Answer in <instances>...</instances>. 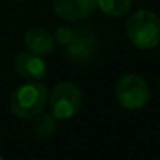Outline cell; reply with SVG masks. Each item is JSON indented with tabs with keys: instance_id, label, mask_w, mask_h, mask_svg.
<instances>
[{
	"instance_id": "1",
	"label": "cell",
	"mask_w": 160,
	"mask_h": 160,
	"mask_svg": "<svg viewBox=\"0 0 160 160\" xmlns=\"http://www.w3.org/2000/svg\"><path fill=\"white\" fill-rule=\"evenodd\" d=\"M49 102V91L44 83L30 82L19 85L10 98V110L21 119H35L44 112Z\"/></svg>"
},
{
	"instance_id": "2",
	"label": "cell",
	"mask_w": 160,
	"mask_h": 160,
	"mask_svg": "<svg viewBox=\"0 0 160 160\" xmlns=\"http://www.w3.org/2000/svg\"><path fill=\"white\" fill-rule=\"evenodd\" d=\"M126 32L140 50H152L160 44V19L149 10L135 11L127 21Z\"/></svg>"
},
{
	"instance_id": "3",
	"label": "cell",
	"mask_w": 160,
	"mask_h": 160,
	"mask_svg": "<svg viewBox=\"0 0 160 160\" xmlns=\"http://www.w3.org/2000/svg\"><path fill=\"white\" fill-rule=\"evenodd\" d=\"M115 96L119 105L126 110H141L151 99L148 82L138 74L122 75L115 87Z\"/></svg>"
},
{
	"instance_id": "4",
	"label": "cell",
	"mask_w": 160,
	"mask_h": 160,
	"mask_svg": "<svg viewBox=\"0 0 160 160\" xmlns=\"http://www.w3.org/2000/svg\"><path fill=\"white\" fill-rule=\"evenodd\" d=\"M83 96L80 88L72 82H61L57 87H53L50 96H49V107L50 113L57 119H71L74 118L80 108H82Z\"/></svg>"
},
{
	"instance_id": "5",
	"label": "cell",
	"mask_w": 160,
	"mask_h": 160,
	"mask_svg": "<svg viewBox=\"0 0 160 160\" xmlns=\"http://www.w3.org/2000/svg\"><path fill=\"white\" fill-rule=\"evenodd\" d=\"M96 46H98L96 35L90 28H78L74 30L72 39L69 41L68 46H64V52L69 60L85 63L90 61L96 53Z\"/></svg>"
},
{
	"instance_id": "6",
	"label": "cell",
	"mask_w": 160,
	"mask_h": 160,
	"mask_svg": "<svg viewBox=\"0 0 160 160\" xmlns=\"http://www.w3.org/2000/svg\"><path fill=\"white\" fill-rule=\"evenodd\" d=\"M52 7L55 14L66 22L87 19L98 8L96 0H53Z\"/></svg>"
},
{
	"instance_id": "7",
	"label": "cell",
	"mask_w": 160,
	"mask_h": 160,
	"mask_svg": "<svg viewBox=\"0 0 160 160\" xmlns=\"http://www.w3.org/2000/svg\"><path fill=\"white\" fill-rule=\"evenodd\" d=\"M14 69L21 77L32 82H38L47 74V64L42 57L32 52H21L14 60Z\"/></svg>"
},
{
	"instance_id": "8",
	"label": "cell",
	"mask_w": 160,
	"mask_h": 160,
	"mask_svg": "<svg viewBox=\"0 0 160 160\" xmlns=\"http://www.w3.org/2000/svg\"><path fill=\"white\" fill-rule=\"evenodd\" d=\"M24 42H25V47L28 49V52L36 53L39 57L52 53L55 50V46H57L55 36L44 27L30 28L24 36Z\"/></svg>"
},
{
	"instance_id": "9",
	"label": "cell",
	"mask_w": 160,
	"mask_h": 160,
	"mask_svg": "<svg viewBox=\"0 0 160 160\" xmlns=\"http://www.w3.org/2000/svg\"><path fill=\"white\" fill-rule=\"evenodd\" d=\"M98 8L110 18H122L132 8V0H96Z\"/></svg>"
},
{
	"instance_id": "10",
	"label": "cell",
	"mask_w": 160,
	"mask_h": 160,
	"mask_svg": "<svg viewBox=\"0 0 160 160\" xmlns=\"http://www.w3.org/2000/svg\"><path fill=\"white\" fill-rule=\"evenodd\" d=\"M35 133L41 138L50 137L55 130H57V118L52 113H44L41 112L36 118H35Z\"/></svg>"
},
{
	"instance_id": "11",
	"label": "cell",
	"mask_w": 160,
	"mask_h": 160,
	"mask_svg": "<svg viewBox=\"0 0 160 160\" xmlns=\"http://www.w3.org/2000/svg\"><path fill=\"white\" fill-rule=\"evenodd\" d=\"M53 36H55V41L60 42V44L64 47V46H68L69 41L72 39V36H74V28H71V27H60V28L55 32Z\"/></svg>"
},
{
	"instance_id": "12",
	"label": "cell",
	"mask_w": 160,
	"mask_h": 160,
	"mask_svg": "<svg viewBox=\"0 0 160 160\" xmlns=\"http://www.w3.org/2000/svg\"><path fill=\"white\" fill-rule=\"evenodd\" d=\"M0 160H5V158H3V157H0Z\"/></svg>"
},
{
	"instance_id": "13",
	"label": "cell",
	"mask_w": 160,
	"mask_h": 160,
	"mask_svg": "<svg viewBox=\"0 0 160 160\" xmlns=\"http://www.w3.org/2000/svg\"><path fill=\"white\" fill-rule=\"evenodd\" d=\"M16 2H22V0H16Z\"/></svg>"
}]
</instances>
